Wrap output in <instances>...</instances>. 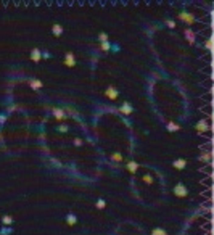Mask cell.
I'll return each instance as SVG.
<instances>
[{"mask_svg": "<svg viewBox=\"0 0 214 235\" xmlns=\"http://www.w3.org/2000/svg\"><path fill=\"white\" fill-rule=\"evenodd\" d=\"M172 192H174V195H176L177 198H185V197H188V188L185 187L182 182H179L177 185L174 187Z\"/></svg>", "mask_w": 214, "mask_h": 235, "instance_id": "1", "label": "cell"}, {"mask_svg": "<svg viewBox=\"0 0 214 235\" xmlns=\"http://www.w3.org/2000/svg\"><path fill=\"white\" fill-rule=\"evenodd\" d=\"M179 19L182 21V23H185V24H193V23H196V19H195V16L191 15V13H188V12H180L179 13Z\"/></svg>", "mask_w": 214, "mask_h": 235, "instance_id": "2", "label": "cell"}, {"mask_svg": "<svg viewBox=\"0 0 214 235\" xmlns=\"http://www.w3.org/2000/svg\"><path fill=\"white\" fill-rule=\"evenodd\" d=\"M52 113H53V116H55L56 121H66L68 119V114H66L65 108H53Z\"/></svg>", "mask_w": 214, "mask_h": 235, "instance_id": "3", "label": "cell"}, {"mask_svg": "<svg viewBox=\"0 0 214 235\" xmlns=\"http://www.w3.org/2000/svg\"><path fill=\"white\" fill-rule=\"evenodd\" d=\"M105 95L110 100H116L118 95H119V92H118V89L114 86H108V87H106V90H105Z\"/></svg>", "mask_w": 214, "mask_h": 235, "instance_id": "4", "label": "cell"}, {"mask_svg": "<svg viewBox=\"0 0 214 235\" xmlns=\"http://www.w3.org/2000/svg\"><path fill=\"white\" fill-rule=\"evenodd\" d=\"M65 65L68 66V68H74V66H76V57L71 52H68L65 55Z\"/></svg>", "mask_w": 214, "mask_h": 235, "instance_id": "5", "label": "cell"}, {"mask_svg": "<svg viewBox=\"0 0 214 235\" xmlns=\"http://www.w3.org/2000/svg\"><path fill=\"white\" fill-rule=\"evenodd\" d=\"M119 111L122 114H126V116H129V114H132L134 113V108H132V105L129 103V102H124L122 105H121V108H119Z\"/></svg>", "mask_w": 214, "mask_h": 235, "instance_id": "6", "label": "cell"}, {"mask_svg": "<svg viewBox=\"0 0 214 235\" xmlns=\"http://www.w3.org/2000/svg\"><path fill=\"white\" fill-rule=\"evenodd\" d=\"M195 129H196V132H200V134L208 132V131H209V124H208L206 121H198V122H196V126H195Z\"/></svg>", "mask_w": 214, "mask_h": 235, "instance_id": "7", "label": "cell"}, {"mask_svg": "<svg viewBox=\"0 0 214 235\" xmlns=\"http://www.w3.org/2000/svg\"><path fill=\"white\" fill-rule=\"evenodd\" d=\"M185 166H187V160L184 158H177L172 161V167H176V169H185Z\"/></svg>", "mask_w": 214, "mask_h": 235, "instance_id": "8", "label": "cell"}, {"mask_svg": "<svg viewBox=\"0 0 214 235\" xmlns=\"http://www.w3.org/2000/svg\"><path fill=\"white\" fill-rule=\"evenodd\" d=\"M184 36H185V39H187V40H188V44H190V45H193V44H195V39H196L195 32L191 31V29H185V31H184Z\"/></svg>", "mask_w": 214, "mask_h": 235, "instance_id": "9", "label": "cell"}, {"mask_svg": "<svg viewBox=\"0 0 214 235\" xmlns=\"http://www.w3.org/2000/svg\"><path fill=\"white\" fill-rule=\"evenodd\" d=\"M31 60L34 61V63H39V61L42 60V52L39 48H32L31 52Z\"/></svg>", "mask_w": 214, "mask_h": 235, "instance_id": "10", "label": "cell"}, {"mask_svg": "<svg viewBox=\"0 0 214 235\" xmlns=\"http://www.w3.org/2000/svg\"><path fill=\"white\" fill-rule=\"evenodd\" d=\"M126 169L131 172V174H135V172H137V169H139V163L135 160H131L127 163V166H126Z\"/></svg>", "mask_w": 214, "mask_h": 235, "instance_id": "11", "label": "cell"}, {"mask_svg": "<svg viewBox=\"0 0 214 235\" xmlns=\"http://www.w3.org/2000/svg\"><path fill=\"white\" fill-rule=\"evenodd\" d=\"M110 160L113 161V163H121V161H124V156H122L121 152H114V153H111Z\"/></svg>", "mask_w": 214, "mask_h": 235, "instance_id": "12", "label": "cell"}, {"mask_svg": "<svg viewBox=\"0 0 214 235\" xmlns=\"http://www.w3.org/2000/svg\"><path fill=\"white\" fill-rule=\"evenodd\" d=\"M52 32H53L55 37H60L61 34H63V26L61 24H53L52 26Z\"/></svg>", "mask_w": 214, "mask_h": 235, "instance_id": "13", "label": "cell"}, {"mask_svg": "<svg viewBox=\"0 0 214 235\" xmlns=\"http://www.w3.org/2000/svg\"><path fill=\"white\" fill-rule=\"evenodd\" d=\"M167 131H169V132H177V131H180V126L177 124V122L169 121V122H167Z\"/></svg>", "mask_w": 214, "mask_h": 235, "instance_id": "14", "label": "cell"}, {"mask_svg": "<svg viewBox=\"0 0 214 235\" xmlns=\"http://www.w3.org/2000/svg\"><path fill=\"white\" fill-rule=\"evenodd\" d=\"M66 222H68V226H76V224H77V217L69 212V214L66 216Z\"/></svg>", "mask_w": 214, "mask_h": 235, "instance_id": "15", "label": "cell"}, {"mask_svg": "<svg viewBox=\"0 0 214 235\" xmlns=\"http://www.w3.org/2000/svg\"><path fill=\"white\" fill-rule=\"evenodd\" d=\"M29 86L34 89V90H39V89H40V87L44 86V84H42L40 81H39V79H32V81L29 82Z\"/></svg>", "mask_w": 214, "mask_h": 235, "instance_id": "16", "label": "cell"}, {"mask_svg": "<svg viewBox=\"0 0 214 235\" xmlns=\"http://www.w3.org/2000/svg\"><path fill=\"white\" fill-rule=\"evenodd\" d=\"M209 160H211L209 152H203V155H200V161H203V163H209Z\"/></svg>", "mask_w": 214, "mask_h": 235, "instance_id": "17", "label": "cell"}, {"mask_svg": "<svg viewBox=\"0 0 214 235\" xmlns=\"http://www.w3.org/2000/svg\"><path fill=\"white\" fill-rule=\"evenodd\" d=\"M151 235H167V232L163 227H155L153 230H151Z\"/></svg>", "mask_w": 214, "mask_h": 235, "instance_id": "18", "label": "cell"}, {"mask_svg": "<svg viewBox=\"0 0 214 235\" xmlns=\"http://www.w3.org/2000/svg\"><path fill=\"white\" fill-rule=\"evenodd\" d=\"M100 48H101V52H110L111 50V42H101L100 44Z\"/></svg>", "mask_w": 214, "mask_h": 235, "instance_id": "19", "label": "cell"}, {"mask_svg": "<svg viewBox=\"0 0 214 235\" xmlns=\"http://www.w3.org/2000/svg\"><path fill=\"white\" fill-rule=\"evenodd\" d=\"M2 224L3 226H11V224H13V217L11 216H3L2 217Z\"/></svg>", "mask_w": 214, "mask_h": 235, "instance_id": "20", "label": "cell"}, {"mask_svg": "<svg viewBox=\"0 0 214 235\" xmlns=\"http://www.w3.org/2000/svg\"><path fill=\"white\" fill-rule=\"evenodd\" d=\"M95 206H97L98 209H105V208H106V201H105L103 198H98L97 203H95Z\"/></svg>", "mask_w": 214, "mask_h": 235, "instance_id": "21", "label": "cell"}, {"mask_svg": "<svg viewBox=\"0 0 214 235\" xmlns=\"http://www.w3.org/2000/svg\"><path fill=\"white\" fill-rule=\"evenodd\" d=\"M110 39H108V34H106V32H100L98 34V42L101 44V42H108Z\"/></svg>", "mask_w": 214, "mask_h": 235, "instance_id": "22", "label": "cell"}, {"mask_svg": "<svg viewBox=\"0 0 214 235\" xmlns=\"http://www.w3.org/2000/svg\"><path fill=\"white\" fill-rule=\"evenodd\" d=\"M56 131H58V132H68V131H69V126H68V124H60V126H56Z\"/></svg>", "mask_w": 214, "mask_h": 235, "instance_id": "23", "label": "cell"}, {"mask_svg": "<svg viewBox=\"0 0 214 235\" xmlns=\"http://www.w3.org/2000/svg\"><path fill=\"white\" fill-rule=\"evenodd\" d=\"M72 145H76V147H82L84 140H82V139H79V137H76V139H72Z\"/></svg>", "mask_w": 214, "mask_h": 235, "instance_id": "24", "label": "cell"}, {"mask_svg": "<svg viewBox=\"0 0 214 235\" xmlns=\"http://www.w3.org/2000/svg\"><path fill=\"white\" fill-rule=\"evenodd\" d=\"M205 48H206V50H209V52L212 50V39H208V40L205 42Z\"/></svg>", "mask_w": 214, "mask_h": 235, "instance_id": "25", "label": "cell"}, {"mask_svg": "<svg viewBox=\"0 0 214 235\" xmlns=\"http://www.w3.org/2000/svg\"><path fill=\"white\" fill-rule=\"evenodd\" d=\"M166 26L169 27V29H174V27H176V21H172V19H166Z\"/></svg>", "mask_w": 214, "mask_h": 235, "instance_id": "26", "label": "cell"}, {"mask_svg": "<svg viewBox=\"0 0 214 235\" xmlns=\"http://www.w3.org/2000/svg\"><path fill=\"white\" fill-rule=\"evenodd\" d=\"M143 181H145L146 184H151V182H153V179H151V176L146 174V176H143Z\"/></svg>", "mask_w": 214, "mask_h": 235, "instance_id": "27", "label": "cell"}, {"mask_svg": "<svg viewBox=\"0 0 214 235\" xmlns=\"http://www.w3.org/2000/svg\"><path fill=\"white\" fill-rule=\"evenodd\" d=\"M42 58H50V53L48 52H44L42 53Z\"/></svg>", "mask_w": 214, "mask_h": 235, "instance_id": "28", "label": "cell"}, {"mask_svg": "<svg viewBox=\"0 0 214 235\" xmlns=\"http://www.w3.org/2000/svg\"><path fill=\"white\" fill-rule=\"evenodd\" d=\"M3 119H5V114H0V124L3 122Z\"/></svg>", "mask_w": 214, "mask_h": 235, "instance_id": "29", "label": "cell"}]
</instances>
